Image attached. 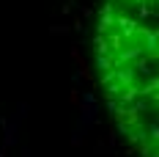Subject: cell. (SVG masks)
I'll return each instance as SVG.
<instances>
[{"label": "cell", "mask_w": 159, "mask_h": 157, "mask_svg": "<svg viewBox=\"0 0 159 157\" xmlns=\"http://www.w3.org/2000/svg\"><path fill=\"white\" fill-rule=\"evenodd\" d=\"M0 127H3V143L6 146H16V141H19V121H14V119H0Z\"/></svg>", "instance_id": "6da1fadb"}, {"label": "cell", "mask_w": 159, "mask_h": 157, "mask_svg": "<svg viewBox=\"0 0 159 157\" xmlns=\"http://www.w3.org/2000/svg\"><path fill=\"white\" fill-rule=\"evenodd\" d=\"M25 116H28V105H25V102H19V105H16V113H14V121H22Z\"/></svg>", "instance_id": "7a4b0ae2"}, {"label": "cell", "mask_w": 159, "mask_h": 157, "mask_svg": "<svg viewBox=\"0 0 159 157\" xmlns=\"http://www.w3.org/2000/svg\"><path fill=\"white\" fill-rule=\"evenodd\" d=\"M82 105H96V94L93 91H85V94H82Z\"/></svg>", "instance_id": "3957f363"}, {"label": "cell", "mask_w": 159, "mask_h": 157, "mask_svg": "<svg viewBox=\"0 0 159 157\" xmlns=\"http://www.w3.org/2000/svg\"><path fill=\"white\" fill-rule=\"evenodd\" d=\"M71 83H74V86H80V83H82V75H80V72H74V75H71Z\"/></svg>", "instance_id": "277c9868"}, {"label": "cell", "mask_w": 159, "mask_h": 157, "mask_svg": "<svg viewBox=\"0 0 159 157\" xmlns=\"http://www.w3.org/2000/svg\"><path fill=\"white\" fill-rule=\"evenodd\" d=\"M71 143H74V146H80V143H82V135H80V132H74V135H71Z\"/></svg>", "instance_id": "5b68a950"}, {"label": "cell", "mask_w": 159, "mask_h": 157, "mask_svg": "<svg viewBox=\"0 0 159 157\" xmlns=\"http://www.w3.org/2000/svg\"><path fill=\"white\" fill-rule=\"evenodd\" d=\"M22 157H30V149H22Z\"/></svg>", "instance_id": "8992f818"}]
</instances>
